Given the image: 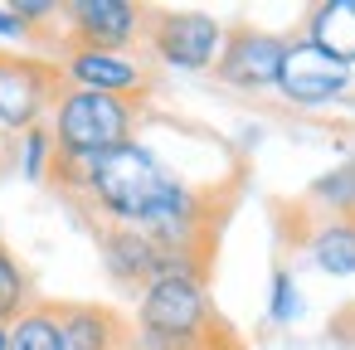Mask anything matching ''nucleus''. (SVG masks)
<instances>
[{
  "label": "nucleus",
  "mask_w": 355,
  "mask_h": 350,
  "mask_svg": "<svg viewBox=\"0 0 355 350\" xmlns=\"http://www.w3.org/2000/svg\"><path fill=\"white\" fill-rule=\"evenodd\" d=\"M146 122V103L132 98H112V93H88V88H69L59 93L54 112H49V137H54V156L59 161H98L127 141H137Z\"/></svg>",
  "instance_id": "nucleus-1"
},
{
  "label": "nucleus",
  "mask_w": 355,
  "mask_h": 350,
  "mask_svg": "<svg viewBox=\"0 0 355 350\" xmlns=\"http://www.w3.org/2000/svg\"><path fill=\"white\" fill-rule=\"evenodd\" d=\"M137 331L166 335V340H205L219 335L229 321L219 316L209 297V277L195 272H161L141 297H137Z\"/></svg>",
  "instance_id": "nucleus-2"
},
{
  "label": "nucleus",
  "mask_w": 355,
  "mask_h": 350,
  "mask_svg": "<svg viewBox=\"0 0 355 350\" xmlns=\"http://www.w3.org/2000/svg\"><path fill=\"white\" fill-rule=\"evenodd\" d=\"M224 44V25L209 10H146V30H141V49L156 69H180V73H200L214 69Z\"/></svg>",
  "instance_id": "nucleus-3"
},
{
  "label": "nucleus",
  "mask_w": 355,
  "mask_h": 350,
  "mask_svg": "<svg viewBox=\"0 0 355 350\" xmlns=\"http://www.w3.org/2000/svg\"><path fill=\"white\" fill-rule=\"evenodd\" d=\"M151 6H132V0H69L59 10V49H107V54H132L141 49Z\"/></svg>",
  "instance_id": "nucleus-4"
},
{
  "label": "nucleus",
  "mask_w": 355,
  "mask_h": 350,
  "mask_svg": "<svg viewBox=\"0 0 355 350\" xmlns=\"http://www.w3.org/2000/svg\"><path fill=\"white\" fill-rule=\"evenodd\" d=\"M64 93V73L44 54H0V127L6 132H30L49 122L54 103Z\"/></svg>",
  "instance_id": "nucleus-5"
},
{
  "label": "nucleus",
  "mask_w": 355,
  "mask_h": 350,
  "mask_svg": "<svg viewBox=\"0 0 355 350\" xmlns=\"http://www.w3.org/2000/svg\"><path fill=\"white\" fill-rule=\"evenodd\" d=\"M287 49H292V35H272L258 25H229L219 59H214V78L239 93H268L282 78Z\"/></svg>",
  "instance_id": "nucleus-6"
},
{
  "label": "nucleus",
  "mask_w": 355,
  "mask_h": 350,
  "mask_svg": "<svg viewBox=\"0 0 355 350\" xmlns=\"http://www.w3.org/2000/svg\"><path fill=\"white\" fill-rule=\"evenodd\" d=\"M59 73L69 88H88V93H112V98H132V103H151L156 88V64L132 49V54H107V49H64Z\"/></svg>",
  "instance_id": "nucleus-7"
},
{
  "label": "nucleus",
  "mask_w": 355,
  "mask_h": 350,
  "mask_svg": "<svg viewBox=\"0 0 355 350\" xmlns=\"http://www.w3.org/2000/svg\"><path fill=\"white\" fill-rule=\"evenodd\" d=\"M88 234H93V243H98V258H103L107 277H112L127 297H141L161 272H171L166 253H161L141 229H112V224H103V229H88Z\"/></svg>",
  "instance_id": "nucleus-8"
},
{
  "label": "nucleus",
  "mask_w": 355,
  "mask_h": 350,
  "mask_svg": "<svg viewBox=\"0 0 355 350\" xmlns=\"http://www.w3.org/2000/svg\"><path fill=\"white\" fill-rule=\"evenodd\" d=\"M277 93L287 103H297V107H321V103H336V98L350 93V69L331 64L321 49H311L302 35H292V49H287Z\"/></svg>",
  "instance_id": "nucleus-9"
},
{
  "label": "nucleus",
  "mask_w": 355,
  "mask_h": 350,
  "mask_svg": "<svg viewBox=\"0 0 355 350\" xmlns=\"http://www.w3.org/2000/svg\"><path fill=\"white\" fill-rule=\"evenodd\" d=\"M132 321L107 301H59V350H127Z\"/></svg>",
  "instance_id": "nucleus-10"
},
{
  "label": "nucleus",
  "mask_w": 355,
  "mask_h": 350,
  "mask_svg": "<svg viewBox=\"0 0 355 350\" xmlns=\"http://www.w3.org/2000/svg\"><path fill=\"white\" fill-rule=\"evenodd\" d=\"M302 40L321 49L331 64L355 69V0H321L302 20Z\"/></svg>",
  "instance_id": "nucleus-11"
},
{
  "label": "nucleus",
  "mask_w": 355,
  "mask_h": 350,
  "mask_svg": "<svg viewBox=\"0 0 355 350\" xmlns=\"http://www.w3.org/2000/svg\"><path fill=\"white\" fill-rule=\"evenodd\" d=\"M306 253L326 277H355V214H326L306 234Z\"/></svg>",
  "instance_id": "nucleus-12"
},
{
  "label": "nucleus",
  "mask_w": 355,
  "mask_h": 350,
  "mask_svg": "<svg viewBox=\"0 0 355 350\" xmlns=\"http://www.w3.org/2000/svg\"><path fill=\"white\" fill-rule=\"evenodd\" d=\"M35 301H40V297H35L30 268L15 258V248H10L6 238H0V326H10L15 316H25Z\"/></svg>",
  "instance_id": "nucleus-13"
},
{
  "label": "nucleus",
  "mask_w": 355,
  "mask_h": 350,
  "mask_svg": "<svg viewBox=\"0 0 355 350\" xmlns=\"http://www.w3.org/2000/svg\"><path fill=\"white\" fill-rule=\"evenodd\" d=\"M6 350H59V301L40 297L25 316H15Z\"/></svg>",
  "instance_id": "nucleus-14"
},
{
  "label": "nucleus",
  "mask_w": 355,
  "mask_h": 350,
  "mask_svg": "<svg viewBox=\"0 0 355 350\" xmlns=\"http://www.w3.org/2000/svg\"><path fill=\"white\" fill-rule=\"evenodd\" d=\"M306 200L321 204L326 214H355V161H345V166L316 175V180L306 185Z\"/></svg>",
  "instance_id": "nucleus-15"
},
{
  "label": "nucleus",
  "mask_w": 355,
  "mask_h": 350,
  "mask_svg": "<svg viewBox=\"0 0 355 350\" xmlns=\"http://www.w3.org/2000/svg\"><path fill=\"white\" fill-rule=\"evenodd\" d=\"M15 141H20V175L25 180H44L49 166H54V137H49V127L40 122V127L20 132Z\"/></svg>",
  "instance_id": "nucleus-16"
},
{
  "label": "nucleus",
  "mask_w": 355,
  "mask_h": 350,
  "mask_svg": "<svg viewBox=\"0 0 355 350\" xmlns=\"http://www.w3.org/2000/svg\"><path fill=\"white\" fill-rule=\"evenodd\" d=\"M268 311H272V321H277V326H292V321L302 316V292H297V282H292V272H287V268H277V272H272Z\"/></svg>",
  "instance_id": "nucleus-17"
},
{
  "label": "nucleus",
  "mask_w": 355,
  "mask_h": 350,
  "mask_svg": "<svg viewBox=\"0 0 355 350\" xmlns=\"http://www.w3.org/2000/svg\"><path fill=\"white\" fill-rule=\"evenodd\" d=\"M0 35H6V40H30L25 25H20V15H15L10 6H0Z\"/></svg>",
  "instance_id": "nucleus-18"
},
{
  "label": "nucleus",
  "mask_w": 355,
  "mask_h": 350,
  "mask_svg": "<svg viewBox=\"0 0 355 350\" xmlns=\"http://www.w3.org/2000/svg\"><path fill=\"white\" fill-rule=\"evenodd\" d=\"M10 345V326H0V350H6Z\"/></svg>",
  "instance_id": "nucleus-19"
}]
</instances>
